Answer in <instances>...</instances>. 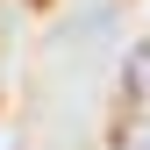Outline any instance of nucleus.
<instances>
[{"instance_id": "obj_1", "label": "nucleus", "mask_w": 150, "mask_h": 150, "mask_svg": "<svg viewBox=\"0 0 150 150\" xmlns=\"http://www.w3.org/2000/svg\"><path fill=\"white\" fill-rule=\"evenodd\" d=\"M122 93H129V100H150V43L129 50V64H122Z\"/></svg>"}]
</instances>
